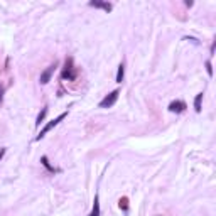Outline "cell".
<instances>
[{
  "mask_svg": "<svg viewBox=\"0 0 216 216\" xmlns=\"http://www.w3.org/2000/svg\"><path fill=\"white\" fill-rule=\"evenodd\" d=\"M66 116H68V111H64V113H61L59 116H57V118H54L52 122H49V123L46 125V127H44V128H42V130H40V132H39V135H37V137H35V140H40V138H42L44 135H46V133L49 132V130H51V128H54V127H56L57 123H59V122H62V120H64Z\"/></svg>",
  "mask_w": 216,
  "mask_h": 216,
  "instance_id": "cell-1",
  "label": "cell"
},
{
  "mask_svg": "<svg viewBox=\"0 0 216 216\" xmlns=\"http://www.w3.org/2000/svg\"><path fill=\"white\" fill-rule=\"evenodd\" d=\"M40 162H42V165H44V167H46V169L49 170V172H56V169L49 165V160H47V157H46V155H44V157H40Z\"/></svg>",
  "mask_w": 216,
  "mask_h": 216,
  "instance_id": "cell-10",
  "label": "cell"
},
{
  "mask_svg": "<svg viewBox=\"0 0 216 216\" xmlns=\"http://www.w3.org/2000/svg\"><path fill=\"white\" fill-rule=\"evenodd\" d=\"M169 110L174 111V113H182V111L186 110V103L181 101V100H176L169 105Z\"/></svg>",
  "mask_w": 216,
  "mask_h": 216,
  "instance_id": "cell-4",
  "label": "cell"
},
{
  "mask_svg": "<svg viewBox=\"0 0 216 216\" xmlns=\"http://www.w3.org/2000/svg\"><path fill=\"white\" fill-rule=\"evenodd\" d=\"M2 101H3V86L0 84V105H2Z\"/></svg>",
  "mask_w": 216,
  "mask_h": 216,
  "instance_id": "cell-14",
  "label": "cell"
},
{
  "mask_svg": "<svg viewBox=\"0 0 216 216\" xmlns=\"http://www.w3.org/2000/svg\"><path fill=\"white\" fill-rule=\"evenodd\" d=\"M46 113H47V108H42V111L39 113V116H37V125H40V122L44 120V116H46Z\"/></svg>",
  "mask_w": 216,
  "mask_h": 216,
  "instance_id": "cell-11",
  "label": "cell"
},
{
  "mask_svg": "<svg viewBox=\"0 0 216 216\" xmlns=\"http://www.w3.org/2000/svg\"><path fill=\"white\" fill-rule=\"evenodd\" d=\"M120 206H122V208H123V209H127V208H128V206H127V197H123V199H120Z\"/></svg>",
  "mask_w": 216,
  "mask_h": 216,
  "instance_id": "cell-12",
  "label": "cell"
},
{
  "mask_svg": "<svg viewBox=\"0 0 216 216\" xmlns=\"http://www.w3.org/2000/svg\"><path fill=\"white\" fill-rule=\"evenodd\" d=\"M89 7L103 8V10H106V12L111 10V3H108V2H89Z\"/></svg>",
  "mask_w": 216,
  "mask_h": 216,
  "instance_id": "cell-6",
  "label": "cell"
},
{
  "mask_svg": "<svg viewBox=\"0 0 216 216\" xmlns=\"http://www.w3.org/2000/svg\"><path fill=\"white\" fill-rule=\"evenodd\" d=\"M201 100H202V93H197L194 98V108L196 111H201Z\"/></svg>",
  "mask_w": 216,
  "mask_h": 216,
  "instance_id": "cell-8",
  "label": "cell"
},
{
  "mask_svg": "<svg viewBox=\"0 0 216 216\" xmlns=\"http://www.w3.org/2000/svg\"><path fill=\"white\" fill-rule=\"evenodd\" d=\"M206 68H208V74H209V76H213V68H211V62H209V61L206 62Z\"/></svg>",
  "mask_w": 216,
  "mask_h": 216,
  "instance_id": "cell-13",
  "label": "cell"
},
{
  "mask_svg": "<svg viewBox=\"0 0 216 216\" xmlns=\"http://www.w3.org/2000/svg\"><path fill=\"white\" fill-rule=\"evenodd\" d=\"M52 73H54V66H49L44 73H40V78H39V81L42 84H47L49 81H51V76H52Z\"/></svg>",
  "mask_w": 216,
  "mask_h": 216,
  "instance_id": "cell-5",
  "label": "cell"
},
{
  "mask_svg": "<svg viewBox=\"0 0 216 216\" xmlns=\"http://www.w3.org/2000/svg\"><path fill=\"white\" fill-rule=\"evenodd\" d=\"M88 216H100V199L98 196H94V201H93V209Z\"/></svg>",
  "mask_w": 216,
  "mask_h": 216,
  "instance_id": "cell-7",
  "label": "cell"
},
{
  "mask_svg": "<svg viewBox=\"0 0 216 216\" xmlns=\"http://www.w3.org/2000/svg\"><path fill=\"white\" fill-rule=\"evenodd\" d=\"M74 79L76 78V73H74V68H73V61L68 59L66 61V68L64 71H62V79Z\"/></svg>",
  "mask_w": 216,
  "mask_h": 216,
  "instance_id": "cell-3",
  "label": "cell"
},
{
  "mask_svg": "<svg viewBox=\"0 0 216 216\" xmlns=\"http://www.w3.org/2000/svg\"><path fill=\"white\" fill-rule=\"evenodd\" d=\"M123 74H125V66L120 64V66H118V73H116V81H118V83L123 81Z\"/></svg>",
  "mask_w": 216,
  "mask_h": 216,
  "instance_id": "cell-9",
  "label": "cell"
},
{
  "mask_svg": "<svg viewBox=\"0 0 216 216\" xmlns=\"http://www.w3.org/2000/svg\"><path fill=\"white\" fill-rule=\"evenodd\" d=\"M118 94H120V91L118 89H115V91H111L110 94H106L105 98L100 101V108H110L113 103L116 101V98H118Z\"/></svg>",
  "mask_w": 216,
  "mask_h": 216,
  "instance_id": "cell-2",
  "label": "cell"
},
{
  "mask_svg": "<svg viewBox=\"0 0 216 216\" xmlns=\"http://www.w3.org/2000/svg\"><path fill=\"white\" fill-rule=\"evenodd\" d=\"M3 154H5V148H0V159L3 157Z\"/></svg>",
  "mask_w": 216,
  "mask_h": 216,
  "instance_id": "cell-15",
  "label": "cell"
}]
</instances>
